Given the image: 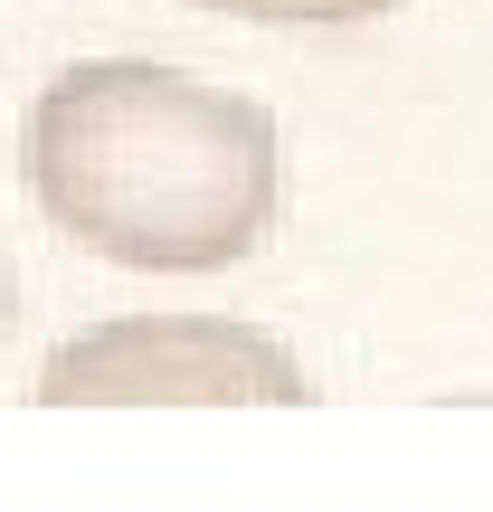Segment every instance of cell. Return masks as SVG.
I'll return each instance as SVG.
<instances>
[{
    "label": "cell",
    "instance_id": "1",
    "mask_svg": "<svg viewBox=\"0 0 493 512\" xmlns=\"http://www.w3.org/2000/svg\"><path fill=\"white\" fill-rule=\"evenodd\" d=\"M19 181L57 238L124 275H219L285 209V133L162 57H76L19 114Z\"/></svg>",
    "mask_w": 493,
    "mask_h": 512
},
{
    "label": "cell",
    "instance_id": "2",
    "mask_svg": "<svg viewBox=\"0 0 493 512\" xmlns=\"http://www.w3.org/2000/svg\"><path fill=\"white\" fill-rule=\"evenodd\" d=\"M48 408H304L313 380L238 313H114L38 361Z\"/></svg>",
    "mask_w": 493,
    "mask_h": 512
},
{
    "label": "cell",
    "instance_id": "3",
    "mask_svg": "<svg viewBox=\"0 0 493 512\" xmlns=\"http://www.w3.org/2000/svg\"><path fill=\"white\" fill-rule=\"evenodd\" d=\"M10 313H19V285H10V266H0V323H10Z\"/></svg>",
    "mask_w": 493,
    "mask_h": 512
}]
</instances>
